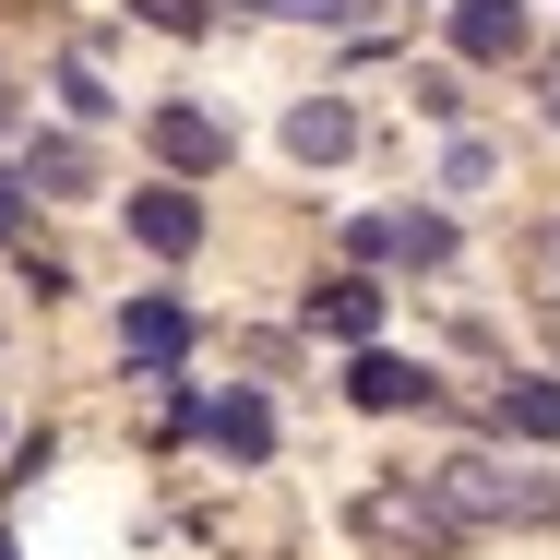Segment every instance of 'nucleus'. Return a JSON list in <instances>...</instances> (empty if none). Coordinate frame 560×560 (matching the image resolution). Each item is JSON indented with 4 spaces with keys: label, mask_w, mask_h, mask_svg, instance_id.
Segmentation results:
<instances>
[{
    "label": "nucleus",
    "mask_w": 560,
    "mask_h": 560,
    "mask_svg": "<svg viewBox=\"0 0 560 560\" xmlns=\"http://www.w3.org/2000/svg\"><path fill=\"white\" fill-rule=\"evenodd\" d=\"M430 501H442L453 525H549L560 477H525V465H501V453H453L442 477H430Z\"/></svg>",
    "instance_id": "f257e3e1"
},
{
    "label": "nucleus",
    "mask_w": 560,
    "mask_h": 560,
    "mask_svg": "<svg viewBox=\"0 0 560 560\" xmlns=\"http://www.w3.org/2000/svg\"><path fill=\"white\" fill-rule=\"evenodd\" d=\"M358 525H370L382 549H453V537H465L442 501H430V477H418V489H370V501H358Z\"/></svg>",
    "instance_id": "f03ea898"
},
{
    "label": "nucleus",
    "mask_w": 560,
    "mask_h": 560,
    "mask_svg": "<svg viewBox=\"0 0 560 560\" xmlns=\"http://www.w3.org/2000/svg\"><path fill=\"white\" fill-rule=\"evenodd\" d=\"M143 143H155V167H167V179L226 167V119H215V108H155V119H143Z\"/></svg>",
    "instance_id": "7ed1b4c3"
},
{
    "label": "nucleus",
    "mask_w": 560,
    "mask_h": 560,
    "mask_svg": "<svg viewBox=\"0 0 560 560\" xmlns=\"http://www.w3.org/2000/svg\"><path fill=\"white\" fill-rule=\"evenodd\" d=\"M119 358H131V370H179V358H191V311H179V299H131V311H119Z\"/></svg>",
    "instance_id": "20e7f679"
},
{
    "label": "nucleus",
    "mask_w": 560,
    "mask_h": 560,
    "mask_svg": "<svg viewBox=\"0 0 560 560\" xmlns=\"http://www.w3.org/2000/svg\"><path fill=\"white\" fill-rule=\"evenodd\" d=\"M346 394H358L370 418H406V406H430V370H418V358H394V346H358Z\"/></svg>",
    "instance_id": "39448f33"
},
{
    "label": "nucleus",
    "mask_w": 560,
    "mask_h": 560,
    "mask_svg": "<svg viewBox=\"0 0 560 560\" xmlns=\"http://www.w3.org/2000/svg\"><path fill=\"white\" fill-rule=\"evenodd\" d=\"M131 238L155 250V262H179V250H203V203L167 179V191H131Z\"/></svg>",
    "instance_id": "423d86ee"
},
{
    "label": "nucleus",
    "mask_w": 560,
    "mask_h": 560,
    "mask_svg": "<svg viewBox=\"0 0 560 560\" xmlns=\"http://www.w3.org/2000/svg\"><path fill=\"white\" fill-rule=\"evenodd\" d=\"M311 335H335V346H370V335H382V287H358V275L311 287Z\"/></svg>",
    "instance_id": "0eeeda50"
},
{
    "label": "nucleus",
    "mask_w": 560,
    "mask_h": 560,
    "mask_svg": "<svg viewBox=\"0 0 560 560\" xmlns=\"http://www.w3.org/2000/svg\"><path fill=\"white\" fill-rule=\"evenodd\" d=\"M346 143H358V108H346V96H299V108H287V155H311V167H335Z\"/></svg>",
    "instance_id": "6e6552de"
},
{
    "label": "nucleus",
    "mask_w": 560,
    "mask_h": 560,
    "mask_svg": "<svg viewBox=\"0 0 560 560\" xmlns=\"http://www.w3.org/2000/svg\"><path fill=\"white\" fill-rule=\"evenodd\" d=\"M453 48L465 60H513L525 48V0H453Z\"/></svg>",
    "instance_id": "1a4fd4ad"
},
{
    "label": "nucleus",
    "mask_w": 560,
    "mask_h": 560,
    "mask_svg": "<svg viewBox=\"0 0 560 560\" xmlns=\"http://www.w3.org/2000/svg\"><path fill=\"white\" fill-rule=\"evenodd\" d=\"M203 430H215V453H238V465H262V453H275V418H262V394H226V406H203Z\"/></svg>",
    "instance_id": "9d476101"
},
{
    "label": "nucleus",
    "mask_w": 560,
    "mask_h": 560,
    "mask_svg": "<svg viewBox=\"0 0 560 560\" xmlns=\"http://www.w3.org/2000/svg\"><path fill=\"white\" fill-rule=\"evenodd\" d=\"M501 442H560V382H501Z\"/></svg>",
    "instance_id": "9b49d317"
},
{
    "label": "nucleus",
    "mask_w": 560,
    "mask_h": 560,
    "mask_svg": "<svg viewBox=\"0 0 560 560\" xmlns=\"http://www.w3.org/2000/svg\"><path fill=\"white\" fill-rule=\"evenodd\" d=\"M382 250L418 262V275H442V262H453V226L442 215H382Z\"/></svg>",
    "instance_id": "f8f14e48"
},
{
    "label": "nucleus",
    "mask_w": 560,
    "mask_h": 560,
    "mask_svg": "<svg viewBox=\"0 0 560 560\" xmlns=\"http://www.w3.org/2000/svg\"><path fill=\"white\" fill-rule=\"evenodd\" d=\"M24 191H84V143H24Z\"/></svg>",
    "instance_id": "ddd939ff"
},
{
    "label": "nucleus",
    "mask_w": 560,
    "mask_h": 560,
    "mask_svg": "<svg viewBox=\"0 0 560 560\" xmlns=\"http://www.w3.org/2000/svg\"><path fill=\"white\" fill-rule=\"evenodd\" d=\"M24 226H36V191H24V167H0V250H12Z\"/></svg>",
    "instance_id": "4468645a"
},
{
    "label": "nucleus",
    "mask_w": 560,
    "mask_h": 560,
    "mask_svg": "<svg viewBox=\"0 0 560 560\" xmlns=\"http://www.w3.org/2000/svg\"><path fill=\"white\" fill-rule=\"evenodd\" d=\"M262 12H287V24H358L370 0H262Z\"/></svg>",
    "instance_id": "2eb2a0df"
},
{
    "label": "nucleus",
    "mask_w": 560,
    "mask_h": 560,
    "mask_svg": "<svg viewBox=\"0 0 560 560\" xmlns=\"http://www.w3.org/2000/svg\"><path fill=\"white\" fill-rule=\"evenodd\" d=\"M525 262H537V299H549V311H560V215L537 226V250H525Z\"/></svg>",
    "instance_id": "dca6fc26"
},
{
    "label": "nucleus",
    "mask_w": 560,
    "mask_h": 560,
    "mask_svg": "<svg viewBox=\"0 0 560 560\" xmlns=\"http://www.w3.org/2000/svg\"><path fill=\"white\" fill-rule=\"evenodd\" d=\"M0 131H12V84H0Z\"/></svg>",
    "instance_id": "f3484780"
},
{
    "label": "nucleus",
    "mask_w": 560,
    "mask_h": 560,
    "mask_svg": "<svg viewBox=\"0 0 560 560\" xmlns=\"http://www.w3.org/2000/svg\"><path fill=\"white\" fill-rule=\"evenodd\" d=\"M549 119H560V72H549Z\"/></svg>",
    "instance_id": "a211bd4d"
},
{
    "label": "nucleus",
    "mask_w": 560,
    "mask_h": 560,
    "mask_svg": "<svg viewBox=\"0 0 560 560\" xmlns=\"http://www.w3.org/2000/svg\"><path fill=\"white\" fill-rule=\"evenodd\" d=\"M0 560H24V549H12V537H0Z\"/></svg>",
    "instance_id": "6ab92c4d"
}]
</instances>
